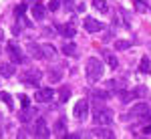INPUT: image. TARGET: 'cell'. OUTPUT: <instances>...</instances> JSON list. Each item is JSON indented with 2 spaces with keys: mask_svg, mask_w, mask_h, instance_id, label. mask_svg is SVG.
Here are the masks:
<instances>
[{
  "mask_svg": "<svg viewBox=\"0 0 151 139\" xmlns=\"http://www.w3.org/2000/svg\"><path fill=\"white\" fill-rule=\"evenodd\" d=\"M87 77L91 83H97L101 77H103V63L97 57H91L87 60Z\"/></svg>",
  "mask_w": 151,
  "mask_h": 139,
  "instance_id": "obj_1",
  "label": "cell"
},
{
  "mask_svg": "<svg viewBox=\"0 0 151 139\" xmlns=\"http://www.w3.org/2000/svg\"><path fill=\"white\" fill-rule=\"evenodd\" d=\"M6 55H8V58H10L14 65L26 63V60H24V55H22V48L16 45L14 40H8V42H6Z\"/></svg>",
  "mask_w": 151,
  "mask_h": 139,
  "instance_id": "obj_2",
  "label": "cell"
},
{
  "mask_svg": "<svg viewBox=\"0 0 151 139\" xmlns=\"http://www.w3.org/2000/svg\"><path fill=\"white\" fill-rule=\"evenodd\" d=\"M113 123V111L107 109V107H99L95 109V125H101V127H107Z\"/></svg>",
  "mask_w": 151,
  "mask_h": 139,
  "instance_id": "obj_3",
  "label": "cell"
},
{
  "mask_svg": "<svg viewBox=\"0 0 151 139\" xmlns=\"http://www.w3.org/2000/svg\"><path fill=\"white\" fill-rule=\"evenodd\" d=\"M22 83H26V85H32V87H36L38 83H40V79H42V73L38 69H28L26 73H22Z\"/></svg>",
  "mask_w": 151,
  "mask_h": 139,
  "instance_id": "obj_4",
  "label": "cell"
},
{
  "mask_svg": "<svg viewBox=\"0 0 151 139\" xmlns=\"http://www.w3.org/2000/svg\"><path fill=\"white\" fill-rule=\"evenodd\" d=\"M149 115H151V107L147 103H137L131 109V117H135V119H149Z\"/></svg>",
  "mask_w": 151,
  "mask_h": 139,
  "instance_id": "obj_5",
  "label": "cell"
},
{
  "mask_svg": "<svg viewBox=\"0 0 151 139\" xmlns=\"http://www.w3.org/2000/svg\"><path fill=\"white\" fill-rule=\"evenodd\" d=\"M35 135H36V137H40V139H47V137H50V129H48L47 121H45L42 117L35 121Z\"/></svg>",
  "mask_w": 151,
  "mask_h": 139,
  "instance_id": "obj_6",
  "label": "cell"
},
{
  "mask_svg": "<svg viewBox=\"0 0 151 139\" xmlns=\"http://www.w3.org/2000/svg\"><path fill=\"white\" fill-rule=\"evenodd\" d=\"M83 26H85L87 32H99V30H103V28H105L103 22H99L97 18H93V16H87V18L83 20Z\"/></svg>",
  "mask_w": 151,
  "mask_h": 139,
  "instance_id": "obj_7",
  "label": "cell"
},
{
  "mask_svg": "<svg viewBox=\"0 0 151 139\" xmlns=\"http://www.w3.org/2000/svg\"><path fill=\"white\" fill-rule=\"evenodd\" d=\"M52 97H55V91L52 89H38V91L35 93V99H36V103H50L52 101Z\"/></svg>",
  "mask_w": 151,
  "mask_h": 139,
  "instance_id": "obj_8",
  "label": "cell"
},
{
  "mask_svg": "<svg viewBox=\"0 0 151 139\" xmlns=\"http://www.w3.org/2000/svg\"><path fill=\"white\" fill-rule=\"evenodd\" d=\"M87 111H89V103H87L85 99H81V101H77V105H75V111H73V115L77 117V119H85Z\"/></svg>",
  "mask_w": 151,
  "mask_h": 139,
  "instance_id": "obj_9",
  "label": "cell"
},
{
  "mask_svg": "<svg viewBox=\"0 0 151 139\" xmlns=\"http://www.w3.org/2000/svg\"><path fill=\"white\" fill-rule=\"evenodd\" d=\"M42 46V60H57V48L52 45H40Z\"/></svg>",
  "mask_w": 151,
  "mask_h": 139,
  "instance_id": "obj_10",
  "label": "cell"
},
{
  "mask_svg": "<svg viewBox=\"0 0 151 139\" xmlns=\"http://www.w3.org/2000/svg\"><path fill=\"white\" fill-rule=\"evenodd\" d=\"M35 113H36V109H35V107H30V105H28V107H24L22 111L18 113V119H20L22 123H28V121H30V119L35 117Z\"/></svg>",
  "mask_w": 151,
  "mask_h": 139,
  "instance_id": "obj_11",
  "label": "cell"
},
{
  "mask_svg": "<svg viewBox=\"0 0 151 139\" xmlns=\"http://www.w3.org/2000/svg\"><path fill=\"white\" fill-rule=\"evenodd\" d=\"M58 32L65 36V38H73V36L77 35V28H75L73 24H60V26H58Z\"/></svg>",
  "mask_w": 151,
  "mask_h": 139,
  "instance_id": "obj_12",
  "label": "cell"
},
{
  "mask_svg": "<svg viewBox=\"0 0 151 139\" xmlns=\"http://www.w3.org/2000/svg\"><path fill=\"white\" fill-rule=\"evenodd\" d=\"M26 48H28V53H30V57H32V58H42V46H40V45H36V42H28Z\"/></svg>",
  "mask_w": 151,
  "mask_h": 139,
  "instance_id": "obj_13",
  "label": "cell"
},
{
  "mask_svg": "<svg viewBox=\"0 0 151 139\" xmlns=\"http://www.w3.org/2000/svg\"><path fill=\"white\" fill-rule=\"evenodd\" d=\"M91 135H93V137H105V139H113V137H115L113 131H109L107 127H101V125H99V129H95Z\"/></svg>",
  "mask_w": 151,
  "mask_h": 139,
  "instance_id": "obj_14",
  "label": "cell"
},
{
  "mask_svg": "<svg viewBox=\"0 0 151 139\" xmlns=\"http://www.w3.org/2000/svg\"><path fill=\"white\" fill-rule=\"evenodd\" d=\"M14 63H2L0 65V77H12L14 75Z\"/></svg>",
  "mask_w": 151,
  "mask_h": 139,
  "instance_id": "obj_15",
  "label": "cell"
},
{
  "mask_svg": "<svg viewBox=\"0 0 151 139\" xmlns=\"http://www.w3.org/2000/svg\"><path fill=\"white\" fill-rule=\"evenodd\" d=\"M32 16H35L36 20H42L45 18V6L40 2H36L35 6H32Z\"/></svg>",
  "mask_w": 151,
  "mask_h": 139,
  "instance_id": "obj_16",
  "label": "cell"
},
{
  "mask_svg": "<svg viewBox=\"0 0 151 139\" xmlns=\"http://www.w3.org/2000/svg\"><path fill=\"white\" fill-rule=\"evenodd\" d=\"M139 73H143V75H145V73H149L151 71V60H149V57H143L141 58V63H139Z\"/></svg>",
  "mask_w": 151,
  "mask_h": 139,
  "instance_id": "obj_17",
  "label": "cell"
},
{
  "mask_svg": "<svg viewBox=\"0 0 151 139\" xmlns=\"http://www.w3.org/2000/svg\"><path fill=\"white\" fill-rule=\"evenodd\" d=\"M117 97H119V99H121L123 103H129V101H131V99H133L135 95H133V91L129 93V91H125V89H119V91H117Z\"/></svg>",
  "mask_w": 151,
  "mask_h": 139,
  "instance_id": "obj_18",
  "label": "cell"
},
{
  "mask_svg": "<svg viewBox=\"0 0 151 139\" xmlns=\"http://www.w3.org/2000/svg\"><path fill=\"white\" fill-rule=\"evenodd\" d=\"M131 40H123V38H117L115 40V50H127V48H131Z\"/></svg>",
  "mask_w": 151,
  "mask_h": 139,
  "instance_id": "obj_19",
  "label": "cell"
},
{
  "mask_svg": "<svg viewBox=\"0 0 151 139\" xmlns=\"http://www.w3.org/2000/svg\"><path fill=\"white\" fill-rule=\"evenodd\" d=\"M63 53L69 55V57H75V55H77V46H75V42H67V45H63Z\"/></svg>",
  "mask_w": 151,
  "mask_h": 139,
  "instance_id": "obj_20",
  "label": "cell"
},
{
  "mask_svg": "<svg viewBox=\"0 0 151 139\" xmlns=\"http://www.w3.org/2000/svg\"><path fill=\"white\" fill-rule=\"evenodd\" d=\"M103 57H105V60H107V65L111 67V69H117V58L109 53V50H103Z\"/></svg>",
  "mask_w": 151,
  "mask_h": 139,
  "instance_id": "obj_21",
  "label": "cell"
},
{
  "mask_svg": "<svg viewBox=\"0 0 151 139\" xmlns=\"http://www.w3.org/2000/svg\"><path fill=\"white\" fill-rule=\"evenodd\" d=\"M57 135H65L67 133V121L65 119H58V123H57V131H55Z\"/></svg>",
  "mask_w": 151,
  "mask_h": 139,
  "instance_id": "obj_22",
  "label": "cell"
},
{
  "mask_svg": "<svg viewBox=\"0 0 151 139\" xmlns=\"http://www.w3.org/2000/svg\"><path fill=\"white\" fill-rule=\"evenodd\" d=\"M93 6L97 8V10H101V12H107V10H109V4H107L105 0H93Z\"/></svg>",
  "mask_w": 151,
  "mask_h": 139,
  "instance_id": "obj_23",
  "label": "cell"
},
{
  "mask_svg": "<svg viewBox=\"0 0 151 139\" xmlns=\"http://www.w3.org/2000/svg\"><path fill=\"white\" fill-rule=\"evenodd\" d=\"M133 95H135V97H141V99L147 97V87H143V85L135 87V89H133Z\"/></svg>",
  "mask_w": 151,
  "mask_h": 139,
  "instance_id": "obj_24",
  "label": "cell"
},
{
  "mask_svg": "<svg viewBox=\"0 0 151 139\" xmlns=\"http://www.w3.org/2000/svg\"><path fill=\"white\" fill-rule=\"evenodd\" d=\"M69 95H70V89L69 87H63V89H60V97H58L60 103H67V101H69Z\"/></svg>",
  "mask_w": 151,
  "mask_h": 139,
  "instance_id": "obj_25",
  "label": "cell"
},
{
  "mask_svg": "<svg viewBox=\"0 0 151 139\" xmlns=\"http://www.w3.org/2000/svg\"><path fill=\"white\" fill-rule=\"evenodd\" d=\"M48 8H50V12H58L60 10V0H50L48 2Z\"/></svg>",
  "mask_w": 151,
  "mask_h": 139,
  "instance_id": "obj_26",
  "label": "cell"
},
{
  "mask_svg": "<svg viewBox=\"0 0 151 139\" xmlns=\"http://www.w3.org/2000/svg\"><path fill=\"white\" fill-rule=\"evenodd\" d=\"M0 99H2V101L12 109V99H10V95H8V93H0Z\"/></svg>",
  "mask_w": 151,
  "mask_h": 139,
  "instance_id": "obj_27",
  "label": "cell"
},
{
  "mask_svg": "<svg viewBox=\"0 0 151 139\" xmlns=\"http://www.w3.org/2000/svg\"><path fill=\"white\" fill-rule=\"evenodd\" d=\"M48 81H50V83H58V81H60V75L55 73V71H50V73H48Z\"/></svg>",
  "mask_w": 151,
  "mask_h": 139,
  "instance_id": "obj_28",
  "label": "cell"
},
{
  "mask_svg": "<svg viewBox=\"0 0 151 139\" xmlns=\"http://www.w3.org/2000/svg\"><path fill=\"white\" fill-rule=\"evenodd\" d=\"M95 97L97 99H109V93L107 91H95Z\"/></svg>",
  "mask_w": 151,
  "mask_h": 139,
  "instance_id": "obj_29",
  "label": "cell"
},
{
  "mask_svg": "<svg viewBox=\"0 0 151 139\" xmlns=\"http://www.w3.org/2000/svg\"><path fill=\"white\" fill-rule=\"evenodd\" d=\"M20 103H22V107H28V99L24 97L22 93H20Z\"/></svg>",
  "mask_w": 151,
  "mask_h": 139,
  "instance_id": "obj_30",
  "label": "cell"
},
{
  "mask_svg": "<svg viewBox=\"0 0 151 139\" xmlns=\"http://www.w3.org/2000/svg\"><path fill=\"white\" fill-rule=\"evenodd\" d=\"M18 137H28V131H26V129H20V131H18Z\"/></svg>",
  "mask_w": 151,
  "mask_h": 139,
  "instance_id": "obj_31",
  "label": "cell"
},
{
  "mask_svg": "<svg viewBox=\"0 0 151 139\" xmlns=\"http://www.w3.org/2000/svg\"><path fill=\"white\" fill-rule=\"evenodd\" d=\"M12 32H14V35H20V26H18V24H16V26H12Z\"/></svg>",
  "mask_w": 151,
  "mask_h": 139,
  "instance_id": "obj_32",
  "label": "cell"
},
{
  "mask_svg": "<svg viewBox=\"0 0 151 139\" xmlns=\"http://www.w3.org/2000/svg\"><path fill=\"white\" fill-rule=\"evenodd\" d=\"M143 133H145V135H151V125H147V127L143 129Z\"/></svg>",
  "mask_w": 151,
  "mask_h": 139,
  "instance_id": "obj_33",
  "label": "cell"
},
{
  "mask_svg": "<svg viewBox=\"0 0 151 139\" xmlns=\"http://www.w3.org/2000/svg\"><path fill=\"white\" fill-rule=\"evenodd\" d=\"M2 42H4V30L0 28V45H2Z\"/></svg>",
  "mask_w": 151,
  "mask_h": 139,
  "instance_id": "obj_34",
  "label": "cell"
},
{
  "mask_svg": "<svg viewBox=\"0 0 151 139\" xmlns=\"http://www.w3.org/2000/svg\"><path fill=\"white\" fill-rule=\"evenodd\" d=\"M149 121H151V115H149Z\"/></svg>",
  "mask_w": 151,
  "mask_h": 139,
  "instance_id": "obj_35",
  "label": "cell"
},
{
  "mask_svg": "<svg viewBox=\"0 0 151 139\" xmlns=\"http://www.w3.org/2000/svg\"><path fill=\"white\" fill-rule=\"evenodd\" d=\"M149 73H151V71H149Z\"/></svg>",
  "mask_w": 151,
  "mask_h": 139,
  "instance_id": "obj_36",
  "label": "cell"
}]
</instances>
